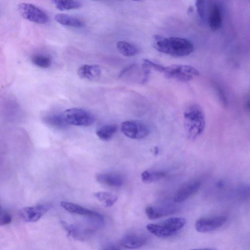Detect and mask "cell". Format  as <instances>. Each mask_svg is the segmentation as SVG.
<instances>
[{"instance_id":"cell-1","label":"cell","mask_w":250,"mask_h":250,"mask_svg":"<svg viewBox=\"0 0 250 250\" xmlns=\"http://www.w3.org/2000/svg\"><path fill=\"white\" fill-rule=\"evenodd\" d=\"M153 39V46L157 50L173 57L186 56L194 50L192 43L185 38L155 35Z\"/></svg>"},{"instance_id":"cell-2","label":"cell","mask_w":250,"mask_h":250,"mask_svg":"<svg viewBox=\"0 0 250 250\" xmlns=\"http://www.w3.org/2000/svg\"><path fill=\"white\" fill-rule=\"evenodd\" d=\"M184 125L188 138L194 140L203 132L205 116L201 107L196 104H189L184 112Z\"/></svg>"},{"instance_id":"cell-3","label":"cell","mask_w":250,"mask_h":250,"mask_svg":"<svg viewBox=\"0 0 250 250\" xmlns=\"http://www.w3.org/2000/svg\"><path fill=\"white\" fill-rule=\"evenodd\" d=\"M186 224V220L182 217H171L159 223L149 224L146 229L152 234L159 238H167L176 233Z\"/></svg>"},{"instance_id":"cell-4","label":"cell","mask_w":250,"mask_h":250,"mask_svg":"<svg viewBox=\"0 0 250 250\" xmlns=\"http://www.w3.org/2000/svg\"><path fill=\"white\" fill-rule=\"evenodd\" d=\"M163 73L168 79L183 82H188L199 75L198 69L185 64H173L165 66Z\"/></svg>"},{"instance_id":"cell-5","label":"cell","mask_w":250,"mask_h":250,"mask_svg":"<svg viewBox=\"0 0 250 250\" xmlns=\"http://www.w3.org/2000/svg\"><path fill=\"white\" fill-rule=\"evenodd\" d=\"M62 114L68 125L86 126L91 125L95 121L94 116L91 113L82 108H69Z\"/></svg>"},{"instance_id":"cell-6","label":"cell","mask_w":250,"mask_h":250,"mask_svg":"<svg viewBox=\"0 0 250 250\" xmlns=\"http://www.w3.org/2000/svg\"><path fill=\"white\" fill-rule=\"evenodd\" d=\"M122 132L127 137L133 139H141L147 137L150 130L145 123L137 120L126 121L121 126Z\"/></svg>"},{"instance_id":"cell-7","label":"cell","mask_w":250,"mask_h":250,"mask_svg":"<svg viewBox=\"0 0 250 250\" xmlns=\"http://www.w3.org/2000/svg\"><path fill=\"white\" fill-rule=\"evenodd\" d=\"M18 9L20 14L29 21L40 24H45L49 20L46 13L32 4L21 3L18 5Z\"/></svg>"},{"instance_id":"cell-8","label":"cell","mask_w":250,"mask_h":250,"mask_svg":"<svg viewBox=\"0 0 250 250\" xmlns=\"http://www.w3.org/2000/svg\"><path fill=\"white\" fill-rule=\"evenodd\" d=\"M49 203H42L31 207L22 208L19 211L20 218L26 222H35L38 221L51 208Z\"/></svg>"},{"instance_id":"cell-9","label":"cell","mask_w":250,"mask_h":250,"mask_svg":"<svg viewBox=\"0 0 250 250\" xmlns=\"http://www.w3.org/2000/svg\"><path fill=\"white\" fill-rule=\"evenodd\" d=\"M227 220V217L224 216L200 218L196 221L195 228L201 233L210 232L223 226Z\"/></svg>"},{"instance_id":"cell-10","label":"cell","mask_w":250,"mask_h":250,"mask_svg":"<svg viewBox=\"0 0 250 250\" xmlns=\"http://www.w3.org/2000/svg\"><path fill=\"white\" fill-rule=\"evenodd\" d=\"M200 186V182L197 180L185 184L175 192L173 197L174 201L181 203L187 200L199 190Z\"/></svg>"},{"instance_id":"cell-11","label":"cell","mask_w":250,"mask_h":250,"mask_svg":"<svg viewBox=\"0 0 250 250\" xmlns=\"http://www.w3.org/2000/svg\"><path fill=\"white\" fill-rule=\"evenodd\" d=\"M77 74L81 79L93 81L100 78L101 69L97 64H83L79 68Z\"/></svg>"},{"instance_id":"cell-12","label":"cell","mask_w":250,"mask_h":250,"mask_svg":"<svg viewBox=\"0 0 250 250\" xmlns=\"http://www.w3.org/2000/svg\"><path fill=\"white\" fill-rule=\"evenodd\" d=\"M96 180L102 184L112 187H120L124 182L123 176L116 173L99 174L96 176Z\"/></svg>"},{"instance_id":"cell-13","label":"cell","mask_w":250,"mask_h":250,"mask_svg":"<svg viewBox=\"0 0 250 250\" xmlns=\"http://www.w3.org/2000/svg\"><path fill=\"white\" fill-rule=\"evenodd\" d=\"M60 205L63 209L71 213L99 218L102 217L97 212L87 209L73 203L62 201L61 202Z\"/></svg>"},{"instance_id":"cell-14","label":"cell","mask_w":250,"mask_h":250,"mask_svg":"<svg viewBox=\"0 0 250 250\" xmlns=\"http://www.w3.org/2000/svg\"><path fill=\"white\" fill-rule=\"evenodd\" d=\"M43 122L48 125L58 129H62L68 125L66 122L62 112L50 113L43 117Z\"/></svg>"},{"instance_id":"cell-15","label":"cell","mask_w":250,"mask_h":250,"mask_svg":"<svg viewBox=\"0 0 250 250\" xmlns=\"http://www.w3.org/2000/svg\"><path fill=\"white\" fill-rule=\"evenodd\" d=\"M222 17L220 8L217 3H214L210 8L208 23L213 31L217 30L222 25Z\"/></svg>"},{"instance_id":"cell-16","label":"cell","mask_w":250,"mask_h":250,"mask_svg":"<svg viewBox=\"0 0 250 250\" xmlns=\"http://www.w3.org/2000/svg\"><path fill=\"white\" fill-rule=\"evenodd\" d=\"M146 243V239L143 236L131 234L125 236L121 239L120 243L124 248L129 249H138Z\"/></svg>"},{"instance_id":"cell-17","label":"cell","mask_w":250,"mask_h":250,"mask_svg":"<svg viewBox=\"0 0 250 250\" xmlns=\"http://www.w3.org/2000/svg\"><path fill=\"white\" fill-rule=\"evenodd\" d=\"M55 21L59 23L67 26L82 27L84 22L80 19L67 14L59 13L55 15Z\"/></svg>"},{"instance_id":"cell-18","label":"cell","mask_w":250,"mask_h":250,"mask_svg":"<svg viewBox=\"0 0 250 250\" xmlns=\"http://www.w3.org/2000/svg\"><path fill=\"white\" fill-rule=\"evenodd\" d=\"M117 48L119 52L125 57L133 56L139 52L138 48L136 45L126 41H119Z\"/></svg>"},{"instance_id":"cell-19","label":"cell","mask_w":250,"mask_h":250,"mask_svg":"<svg viewBox=\"0 0 250 250\" xmlns=\"http://www.w3.org/2000/svg\"><path fill=\"white\" fill-rule=\"evenodd\" d=\"M117 130L116 125H105L99 127L96 131L97 136L102 140H110Z\"/></svg>"},{"instance_id":"cell-20","label":"cell","mask_w":250,"mask_h":250,"mask_svg":"<svg viewBox=\"0 0 250 250\" xmlns=\"http://www.w3.org/2000/svg\"><path fill=\"white\" fill-rule=\"evenodd\" d=\"M167 173L160 170H145L141 175L142 181L146 184H149L158 181L164 178Z\"/></svg>"},{"instance_id":"cell-21","label":"cell","mask_w":250,"mask_h":250,"mask_svg":"<svg viewBox=\"0 0 250 250\" xmlns=\"http://www.w3.org/2000/svg\"><path fill=\"white\" fill-rule=\"evenodd\" d=\"M94 195L105 207L112 206L118 199L116 194L106 191L96 192L94 193Z\"/></svg>"},{"instance_id":"cell-22","label":"cell","mask_w":250,"mask_h":250,"mask_svg":"<svg viewBox=\"0 0 250 250\" xmlns=\"http://www.w3.org/2000/svg\"><path fill=\"white\" fill-rule=\"evenodd\" d=\"M52 2L57 9L60 11L76 9L82 6L81 2L74 0H55Z\"/></svg>"},{"instance_id":"cell-23","label":"cell","mask_w":250,"mask_h":250,"mask_svg":"<svg viewBox=\"0 0 250 250\" xmlns=\"http://www.w3.org/2000/svg\"><path fill=\"white\" fill-rule=\"evenodd\" d=\"M31 61L35 65L43 68H48L52 63L51 58L48 56L42 54L33 55Z\"/></svg>"},{"instance_id":"cell-24","label":"cell","mask_w":250,"mask_h":250,"mask_svg":"<svg viewBox=\"0 0 250 250\" xmlns=\"http://www.w3.org/2000/svg\"><path fill=\"white\" fill-rule=\"evenodd\" d=\"M145 211L146 216L150 220L156 219L164 215L162 211L150 206L146 207Z\"/></svg>"},{"instance_id":"cell-25","label":"cell","mask_w":250,"mask_h":250,"mask_svg":"<svg viewBox=\"0 0 250 250\" xmlns=\"http://www.w3.org/2000/svg\"><path fill=\"white\" fill-rule=\"evenodd\" d=\"M11 221V215L7 211L1 209L0 211V226L9 224Z\"/></svg>"},{"instance_id":"cell-26","label":"cell","mask_w":250,"mask_h":250,"mask_svg":"<svg viewBox=\"0 0 250 250\" xmlns=\"http://www.w3.org/2000/svg\"><path fill=\"white\" fill-rule=\"evenodd\" d=\"M214 86L220 101L224 106H227L228 105V100L225 92L217 83H216Z\"/></svg>"},{"instance_id":"cell-27","label":"cell","mask_w":250,"mask_h":250,"mask_svg":"<svg viewBox=\"0 0 250 250\" xmlns=\"http://www.w3.org/2000/svg\"><path fill=\"white\" fill-rule=\"evenodd\" d=\"M198 15L202 19L205 18V1L197 0L195 3Z\"/></svg>"},{"instance_id":"cell-28","label":"cell","mask_w":250,"mask_h":250,"mask_svg":"<svg viewBox=\"0 0 250 250\" xmlns=\"http://www.w3.org/2000/svg\"><path fill=\"white\" fill-rule=\"evenodd\" d=\"M62 225L66 231L67 232L68 235H76L77 232L76 228L72 225H69L64 222H62Z\"/></svg>"},{"instance_id":"cell-29","label":"cell","mask_w":250,"mask_h":250,"mask_svg":"<svg viewBox=\"0 0 250 250\" xmlns=\"http://www.w3.org/2000/svg\"><path fill=\"white\" fill-rule=\"evenodd\" d=\"M136 67L135 64H130L125 67L123 70L121 71L118 75V78L119 79L124 77L125 75H126L127 73L129 72L131 70L133 69Z\"/></svg>"},{"instance_id":"cell-30","label":"cell","mask_w":250,"mask_h":250,"mask_svg":"<svg viewBox=\"0 0 250 250\" xmlns=\"http://www.w3.org/2000/svg\"><path fill=\"white\" fill-rule=\"evenodd\" d=\"M250 105V98L249 96L248 95V96H246L244 103L245 108H246V110H249Z\"/></svg>"},{"instance_id":"cell-31","label":"cell","mask_w":250,"mask_h":250,"mask_svg":"<svg viewBox=\"0 0 250 250\" xmlns=\"http://www.w3.org/2000/svg\"><path fill=\"white\" fill-rule=\"evenodd\" d=\"M103 250H120L116 246L109 245L105 247Z\"/></svg>"},{"instance_id":"cell-32","label":"cell","mask_w":250,"mask_h":250,"mask_svg":"<svg viewBox=\"0 0 250 250\" xmlns=\"http://www.w3.org/2000/svg\"><path fill=\"white\" fill-rule=\"evenodd\" d=\"M191 250H213L210 249H193Z\"/></svg>"},{"instance_id":"cell-33","label":"cell","mask_w":250,"mask_h":250,"mask_svg":"<svg viewBox=\"0 0 250 250\" xmlns=\"http://www.w3.org/2000/svg\"><path fill=\"white\" fill-rule=\"evenodd\" d=\"M2 209L1 207L0 206V211H1V210Z\"/></svg>"}]
</instances>
